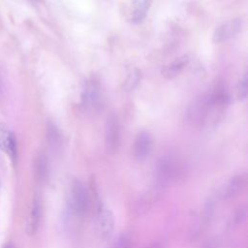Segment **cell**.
<instances>
[{
	"mask_svg": "<svg viewBox=\"0 0 248 248\" xmlns=\"http://www.w3.org/2000/svg\"><path fill=\"white\" fill-rule=\"evenodd\" d=\"M226 103V95L221 91L202 95L189 108L188 118L200 125L215 123L224 111Z\"/></svg>",
	"mask_w": 248,
	"mask_h": 248,
	"instance_id": "cell-1",
	"label": "cell"
},
{
	"mask_svg": "<svg viewBox=\"0 0 248 248\" xmlns=\"http://www.w3.org/2000/svg\"><path fill=\"white\" fill-rule=\"evenodd\" d=\"M70 203L73 211L78 215L86 213L89 207V195L82 182L75 180L70 188Z\"/></svg>",
	"mask_w": 248,
	"mask_h": 248,
	"instance_id": "cell-2",
	"label": "cell"
},
{
	"mask_svg": "<svg viewBox=\"0 0 248 248\" xmlns=\"http://www.w3.org/2000/svg\"><path fill=\"white\" fill-rule=\"evenodd\" d=\"M102 99V91L99 84L94 80L88 81L85 84L81 95V101L84 108L91 113L97 112L103 104Z\"/></svg>",
	"mask_w": 248,
	"mask_h": 248,
	"instance_id": "cell-3",
	"label": "cell"
},
{
	"mask_svg": "<svg viewBox=\"0 0 248 248\" xmlns=\"http://www.w3.org/2000/svg\"><path fill=\"white\" fill-rule=\"evenodd\" d=\"M105 140L108 151L114 152L119 145L120 129L118 119L113 113H110L107 117L105 126Z\"/></svg>",
	"mask_w": 248,
	"mask_h": 248,
	"instance_id": "cell-4",
	"label": "cell"
},
{
	"mask_svg": "<svg viewBox=\"0 0 248 248\" xmlns=\"http://www.w3.org/2000/svg\"><path fill=\"white\" fill-rule=\"evenodd\" d=\"M242 24L243 22L241 18H233L226 22H223L215 29L212 38L213 42L222 43L234 37L241 30Z\"/></svg>",
	"mask_w": 248,
	"mask_h": 248,
	"instance_id": "cell-5",
	"label": "cell"
},
{
	"mask_svg": "<svg viewBox=\"0 0 248 248\" xmlns=\"http://www.w3.org/2000/svg\"><path fill=\"white\" fill-rule=\"evenodd\" d=\"M97 232L102 238H108L114 229V217L112 212L105 205H101L97 212Z\"/></svg>",
	"mask_w": 248,
	"mask_h": 248,
	"instance_id": "cell-6",
	"label": "cell"
},
{
	"mask_svg": "<svg viewBox=\"0 0 248 248\" xmlns=\"http://www.w3.org/2000/svg\"><path fill=\"white\" fill-rule=\"evenodd\" d=\"M152 148L153 140L151 135L146 131L140 132L137 135L133 144L134 157L139 161H142L149 156V154L152 151Z\"/></svg>",
	"mask_w": 248,
	"mask_h": 248,
	"instance_id": "cell-7",
	"label": "cell"
},
{
	"mask_svg": "<svg viewBox=\"0 0 248 248\" xmlns=\"http://www.w3.org/2000/svg\"><path fill=\"white\" fill-rule=\"evenodd\" d=\"M0 150L5 152L13 162L16 161L17 147L14 133L4 124L0 123Z\"/></svg>",
	"mask_w": 248,
	"mask_h": 248,
	"instance_id": "cell-8",
	"label": "cell"
},
{
	"mask_svg": "<svg viewBox=\"0 0 248 248\" xmlns=\"http://www.w3.org/2000/svg\"><path fill=\"white\" fill-rule=\"evenodd\" d=\"M246 183H247V177L245 173H241L233 176L226 184L224 188V191H223L224 198L231 199L239 195V193H241L246 187Z\"/></svg>",
	"mask_w": 248,
	"mask_h": 248,
	"instance_id": "cell-9",
	"label": "cell"
},
{
	"mask_svg": "<svg viewBox=\"0 0 248 248\" xmlns=\"http://www.w3.org/2000/svg\"><path fill=\"white\" fill-rule=\"evenodd\" d=\"M41 213H42V207H41V202L39 200H34L31 209L29 211V215L27 217V222H26V232L29 234H34L36 233L40 220H41Z\"/></svg>",
	"mask_w": 248,
	"mask_h": 248,
	"instance_id": "cell-10",
	"label": "cell"
},
{
	"mask_svg": "<svg viewBox=\"0 0 248 248\" xmlns=\"http://www.w3.org/2000/svg\"><path fill=\"white\" fill-rule=\"evenodd\" d=\"M189 62V57L188 55H182L177 58H175L172 62L168 64L163 70H162V75L166 78H173L177 75L181 73V71L187 66Z\"/></svg>",
	"mask_w": 248,
	"mask_h": 248,
	"instance_id": "cell-11",
	"label": "cell"
},
{
	"mask_svg": "<svg viewBox=\"0 0 248 248\" xmlns=\"http://www.w3.org/2000/svg\"><path fill=\"white\" fill-rule=\"evenodd\" d=\"M152 0H135L133 11V21L140 22L146 16Z\"/></svg>",
	"mask_w": 248,
	"mask_h": 248,
	"instance_id": "cell-12",
	"label": "cell"
},
{
	"mask_svg": "<svg viewBox=\"0 0 248 248\" xmlns=\"http://www.w3.org/2000/svg\"><path fill=\"white\" fill-rule=\"evenodd\" d=\"M47 160L44 154L38 155L35 161V171L39 179H45L47 175Z\"/></svg>",
	"mask_w": 248,
	"mask_h": 248,
	"instance_id": "cell-13",
	"label": "cell"
},
{
	"mask_svg": "<svg viewBox=\"0 0 248 248\" xmlns=\"http://www.w3.org/2000/svg\"><path fill=\"white\" fill-rule=\"evenodd\" d=\"M140 80V72L138 69H134L127 76L123 84V90L125 91L133 90L138 85Z\"/></svg>",
	"mask_w": 248,
	"mask_h": 248,
	"instance_id": "cell-14",
	"label": "cell"
},
{
	"mask_svg": "<svg viewBox=\"0 0 248 248\" xmlns=\"http://www.w3.org/2000/svg\"><path fill=\"white\" fill-rule=\"evenodd\" d=\"M47 135H48V140H49L50 144L55 148L59 147L61 144V138H60V135L54 125H52V124L48 125Z\"/></svg>",
	"mask_w": 248,
	"mask_h": 248,
	"instance_id": "cell-15",
	"label": "cell"
},
{
	"mask_svg": "<svg viewBox=\"0 0 248 248\" xmlns=\"http://www.w3.org/2000/svg\"><path fill=\"white\" fill-rule=\"evenodd\" d=\"M248 91V78L247 75L245 74L242 78V79L239 81L237 88H236V96L238 100H244L247 96Z\"/></svg>",
	"mask_w": 248,
	"mask_h": 248,
	"instance_id": "cell-16",
	"label": "cell"
},
{
	"mask_svg": "<svg viewBox=\"0 0 248 248\" xmlns=\"http://www.w3.org/2000/svg\"><path fill=\"white\" fill-rule=\"evenodd\" d=\"M143 248H162V245L158 242H153V243H150V244L144 246Z\"/></svg>",
	"mask_w": 248,
	"mask_h": 248,
	"instance_id": "cell-17",
	"label": "cell"
},
{
	"mask_svg": "<svg viewBox=\"0 0 248 248\" xmlns=\"http://www.w3.org/2000/svg\"><path fill=\"white\" fill-rule=\"evenodd\" d=\"M2 89H3V83H2V78H1V76H0V95L2 93Z\"/></svg>",
	"mask_w": 248,
	"mask_h": 248,
	"instance_id": "cell-18",
	"label": "cell"
},
{
	"mask_svg": "<svg viewBox=\"0 0 248 248\" xmlns=\"http://www.w3.org/2000/svg\"><path fill=\"white\" fill-rule=\"evenodd\" d=\"M3 248H14V247H13V245L11 243H7Z\"/></svg>",
	"mask_w": 248,
	"mask_h": 248,
	"instance_id": "cell-19",
	"label": "cell"
},
{
	"mask_svg": "<svg viewBox=\"0 0 248 248\" xmlns=\"http://www.w3.org/2000/svg\"><path fill=\"white\" fill-rule=\"evenodd\" d=\"M35 1H37V0H35Z\"/></svg>",
	"mask_w": 248,
	"mask_h": 248,
	"instance_id": "cell-20",
	"label": "cell"
}]
</instances>
